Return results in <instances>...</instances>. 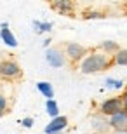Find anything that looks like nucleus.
<instances>
[{
	"label": "nucleus",
	"instance_id": "obj_1",
	"mask_svg": "<svg viewBox=\"0 0 127 134\" xmlns=\"http://www.w3.org/2000/svg\"><path fill=\"white\" fill-rule=\"evenodd\" d=\"M110 65H112V61H110V58H108L106 54H103V52H94V54L87 56V58L82 61L80 70H82V73H96V71L106 70Z\"/></svg>",
	"mask_w": 127,
	"mask_h": 134
},
{
	"label": "nucleus",
	"instance_id": "obj_2",
	"mask_svg": "<svg viewBox=\"0 0 127 134\" xmlns=\"http://www.w3.org/2000/svg\"><path fill=\"white\" fill-rule=\"evenodd\" d=\"M0 77L2 79H18V77H21L19 65L12 59L0 61Z\"/></svg>",
	"mask_w": 127,
	"mask_h": 134
},
{
	"label": "nucleus",
	"instance_id": "obj_3",
	"mask_svg": "<svg viewBox=\"0 0 127 134\" xmlns=\"http://www.w3.org/2000/svg\"><path fill=\"white\" fill-rule=\"evenodd\" d=\"M122 108H124L122 98H110V99L103 101V104H101V115H103V117H112V115H115L117 111H120Z\"/></svg>",
	"mask_w": 127,
	"mask_h": 134
},
{
	"label": "nucleus",
	"instance_id": "obj_4",
	"mask_svg": "<svg viewBox=\"0 0 127 134\" xmlns=\"http://www.w3.org/2000/svg\"><path fill=\"white\" fill-rule=\"evenodd\" d=\"M66 125H68V119L64 117V115H59V117H56V119H52L47 124V127L44 129L45 134H58L61 132V131L66 129Z\"/></svg>",
	"mask_w": 127,
	"mask_h": 134
},
{
	"label": "nucleus",
	"instance_id": "obj_5",
	"mask_svg": "<svg viewBox=\"0 0 127 134\" xmlns=\"http://www.w3.org/2000/svg\"><path fill=\"white\" fill-rule=\"evenodd\" d=\"M108 125H110V127H113L115 131H124V129H127V111L122 108L120 111H117L115 115H112V117L108 119Z\"/></svg>",
	"mask_w": 127,
	"mask_h": 134
},
{
	"label": "nucleus",
	"instance_id": "obj_6",
	"mask_svg": "<svg viewBox=\"0 0 127 134\" xmlns=\"http://www.w3.org/2000/svg\"><path fill=\"white\" fill-rule=\"evenodd\" d=\"M45 59H47V63H49L52 68H61V66H64V63H66L64 54L59 49H47Z\"/></svg>",
	"mask_w": 127,
	"mask_h": 134
},
{
	"label": "nucleus",
	"instance_id": "obj_7",
	"mask_svg": "<svg viewBox=\"0 0 127 134\" xmlns=\"http://www.w3.org/2000/svg\"><path fill=\"white\" fill-rule=\"evenodd\" d=\"M85 52H87V49L80 44H75V42L66 44V56H68L70 59H73V61L82 59L84 56H85Z\"/></svg>",
	"mask_w": 127,
	"mask_h": 134
},
{
	"label": "nucleus",
	"instance_id": "obj_8",
	"mask_svg": "<svg viewBox=\"0 0 127 134\" xmlns=\"http://www.w3.org/2000/svg\"><path fill=\"white\" fill-rule=\"evenodd\" d=\"M0 37H2V40H4L5 45H9V47H18V40H16V37L12 35V31L9 30V25H7V23H2Z\"/></svg>",
	"mask_w": 127,
	"mask_h": 134
},
{
	"label": "nucleus",
	"instance_id": "obj_9",
	"mask_svg": "<svg viewBox=\"0 0 127 134\" xmlns=\"http://www.w3.org/2000/svg\"><path fill=\"white\" fill-rule=\"evenodd\" d=\"M52 7L54 9H58L61 14H71L73 12V4L68 2V0H58V2H52Z\"/></svg>",
	"mask_w": 127,
	"mask_h": 134
},
{
	"label": "nucleus",
	"instance_id": "obj_10",
	"mask_svg": "<svg viewBox=\"0 0 127 134\" xmlns=\"http://www.w3.org/2000/svg\"><path fill=\"white\" fill-rule=\"evenodd\" d=\"M92 127H94V131H99V132H104V131L110 127L108 125V120L103 117V115H96L92 119Z\"/></svg>",
	"mask_w": 127,
	"mask_h": 134
},
{
	"label": "nucleus",
	"instance_id": "obj_11",
	"mask_svg": "<svg viewBox=\"0 0 127 134\" xmlns=\"http://www.w3.org/2000/svg\"><path fill=\"white\" fill-rule=\"evenodd\" d=\"M37 89L44 94V98H47V99H52L54 98V89H52V85L49 84V82H38L37 84Z\"/></svg>",
	"mask_w": 127,
	"mask_h": 134
},
{
	"label": "nucleus",
	"instance_id": "obj_12",
	"mask_svg": "<svg viewBox=\"0 0 127 134\" xmlns=\"http://www.w3.org/2000/svg\"><path fill=\"white\" fill-rule=\"evenodd\" d=\"M45 110H47V113H49L52 119L59 117V106H58V103H56L54 99H47V103H45Z\"/></svg>",
	"mask_w": 127,
	"mask_h": 134
},
{
	"label": "nucleus",
	"instance_id": "obj_13",
	"mask_svg": "<svg viewBox=\"0 0 127 134\" xmlns=\"http://www.w3.org/2000/svg\"><path fill=\"white\" fill-rule=\"evenodd\" d=\"M113 63L120 66H127V49H118V52L113 58Z\"/></svg>",
	"mask_w": 127,
	"mask_h": 134
},
{
	"label": "nucleus",
	"instance_id": "obj_14",
	"mask_svg": "<svg viewBox=\"0 0 127 134\" xmlns=\"http://www.w3.org/2000/svg\"><path fill=\"white\" fill-rule=\"evenodd\" d=\"M99 47L104 51V54H106V52H115V54H117V52H118V45L115 44V42H112V40H106V42H103Z\"/></svg>",
	"mask_w": 127,
	"mask_h": 134
},
{
	"label": "nucleus",
	"instance_id": "obj_15",
	"mask_svg": "<svg viewBox=\"0 0 127 134\" xmlns=\"http://www.w3.org/2000/svg\"><path fill=\"white\" fill-rule=\"evenodd\" d=\"M33 26L37 28V33H44V31L52 30V23H42V21H33Z\"/></svg>",
	"mask_w": 127,
	"mask_h": 134
},
{
	"label": "nucleus",
	"instance_id": "obj_16",
	"mask_svg": "<svg viewBox=\"0 0 127 134\" xmlns=\"http://www.w3.org/2000/svg\"><path fill=\"white\" fill-rule=\"evenodd\" d=\"M124 85L122 80H115V79H106V87L108 89H120Z\"/></svg>",
	"mask_w": 127,
	"mask_h": 134
},
{
	"label": "nucleus",
	"instance_id": "obj_17",
	"mask_svg": "<svg viewBox=\"0 0 127 134\" xmlns=\"http://www.w3.org/2000/svg\"><path fill=\"white\" fill-rule=\"evenodd\" d=\"M103 12H84V19H103Z\"/></svg>",
	"mask_w": 127,
	"mask_h": 134
},
{
	"label": "nucleus",
	"instance_id": "obj_18",
	"mask_svg": "<svg viewBox=\"0 0 127 134\" xmlns=\"http://www.w3.org/2000/svg\"><path fill=\"white\" fill-rule=\"evenodd\" d=\"M5 108H7V99L5 96L0 94V113H5Z\"/></svg>",
	"mask_w": 127,
	"mask_h": 134
},
{
	"label": "nucleus",
	"instance_id": "obj_19",
	"mask_svg": "<svg viewBox=\"0 0 127 134\" xmlns=\"http://www.w3.org/2000/svg\"><path fill=\"white\" fill-rule=\"evenodd\" d=\"M21 125H23V127H31V125H33V119H31V117L23 119V120H21Z\"/></svg>",
	"mask_w": 127,
	"mask_h": 134
},
{
	"label": "nucleus",
	"instance_id": "obj_20",
	"mask_svg": "<svg viewBox=\"0 0 127 134\" xmlns=\"http://www.w3.org/2000/svg\"><path fill=\"white\" fill-rule=\"evenodd\" d=\"M122 104H124V110L127 111V92H125V94L122 96Z\"/></svg>",
	"mask_w": 127,
	"mask_h": 134
},
{
	"label": "nucleus",
	"instance_id": "obj_21",
	"mask_svg": "<svg viewBox=\"0 0 127 134\" xmlns=\"http://www.w3.org/2000/svg\"><path fill=\"white\" fill-rule=\"evenodd\" d=\"M115 134H127V129H124V131H115Z\"/></svg>",
	"mask_w": 127,
	"mask_h": 134
},
{
	"label": "nucleus",
	"instance_id": "obj_22",
	"mask_svg": "<svg viewBox=\"0 0 127 134\" xmlns=\"http://www.w3.org/2000/svg\"><path fill=\"white\" fill-rule=\"evenodd\" d=\"M2 115H4V113H0V119H2Z\"/></svg>",
	"mask_w": 127,
	"mask_h": 134
}]
</instances>
